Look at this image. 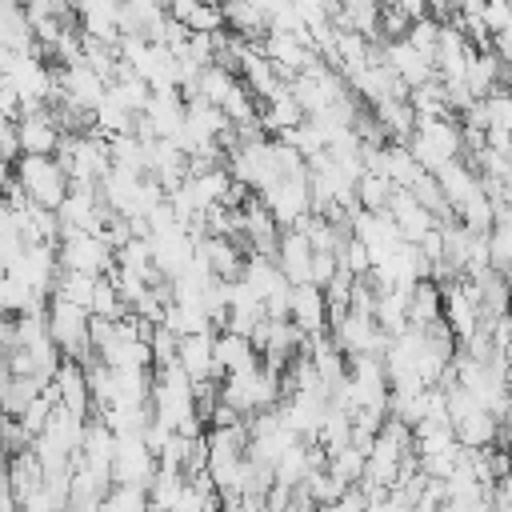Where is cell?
<instances>
[{"label": "cell", "instance_id": "6da1fadb", "mask_svg": "<svg viewBox=\"0 0 512 512\" xmlns=\"http://www.w3.org/2000/svg\"><path fill=\"white\" fill-rule=\"evenodd\" d=\"M8 172L20 180L28 204L48 208V212H60V204H64L68 192H72V180H68V172L60 168L56 156H20Z\"/></svg>", "mask_w": 512, "mask_h": 512}, {"label": "cell", "instance_id": "7a4b0ae2", "mask_svg": "<svg viewBox=\"0 0 512 512\" xmlns=\"http://www.w3.org/2000/svg\"><path fill=\"white\" fill-rule=\"evenodd\" d=\"M412 156L420 160L424 172H440L456 160H464V128H460V116H444V120H420L416 124V136H412Z\"/></svg>", "mask_w": 512, "mask_h": 512}, {"label": "cell", "instance_id": "3957f363", "mask_svg": "<svg viewBox=\"0 0 512 512\" xmlns=\"http://www.w3.org/2000/svg\"><path fill=\"white\" fill-rule=\"evenodd\" d=\"M56 252H60L64 272H80V276H112L116 272V252L104 240V232H64Z\"/></svg>", "mask_w": 512, "mask_h": 512}, {"label": "cell", "instance_id": "277c9868", "mask_svg": "<svg viewBox=\"0 0 512 512\" xmlns=\"http://www.w3.org/2000/svg\"><path fill=\"white\" fill-rule=\"evenodd\" d=\"M260 200L268 204V212L276 216L280 228H296V224H304V220L312 216V176H308V168H304V172H288V176H280Z\"/></svg>", "mask_w": 512, "mask_h": 512}, {"label": "cell", "instance_id": "5b68a950", "mask_svg": "<svg viewBox=\"0 0 512 512\" xmlns=\"http://www.w3.org/2000/svg\"><path fill=\"white\" fill-rule=\"evenodd\" d=\"M160 472V456L148 448L144 436H116V456H112V484H136L152 488Z\"/></svg>", "mask_w": 512, "mask_h": 512}, {"label": "cell", "instance_id": "8992f818", "mask_svg": "<svg viewBox=\"0 0 512 512\" xmlns=\"http://www.w3.org/2000/svg\"><path fill=\"white\" fill-rule=\"evenodd\" d=\"M312 260H316V244L308 240L304 228H284L280 232V252H276V264L284 272V280L292 288L300 284H312Z\"/></svg>", "mask_w": 512, "mask_h": 512}, {"label": "cell", "instance_id": "52a82bcc", "mask_svg": "<svg viewBox=\"0 0 512 512\" xmlns=\"http://www.w3.org/2000/svg\"><path fill=\"white\" fill-rule=\"evenodd\" d=\"M304 336H324L332 328V312H328V296L320 284H300L292 288V316H288Z\"/></svg>", "mask_w": 512, "mask_h": 512}, {"label": "cell", "instance_id": "ba28073f", "mask_svg": "<svg viewBox=\"0 0 512 512\" xmlns=\"http://www.w3.org/2000/svg\"><path fill=\"white\" fill-rule=\"evenodd\" d=\"M16 128H20V148H24V156H60L64 132H60V124H56L52 108L28 112Z\"/></svg>", "mask_w": 512, "mask_h": 512}, {"label": "cell", "instance_id": "9c48e42d", "mask_svg": "<svg viewBox=\"0 0 512 512\" xmlns=\"http://www.w3.org/2000/svg\"><path fill=\"white\" fill-rule=\"evenodd\" d=\"M388 216H392V224L400 228V236H404L408 244H420L428 232L440 228V220H436L408 188H396V196H392V204H388Z\"/></svg>", "mask_w": 512, "mask_h": 512}, {"label": "cell", "instance_id": "30bf717a", "mask_svg": "<svg viewBox=\"0 0 512 512\" xmlns=\"http://www.w3.org/2000/svg\"><path fill=\"white\" fill-rule=\"evenodd\" d=\"M52 384H56V400H60V408H68V412H76V416L96 412V408H92L88 372H84V364H80V360H64ZM88 420H92V416H88Z\"/></svg>", "mask_w": 512, "mask_h": 512}, {"label": "cell", "instance_id": "8fae6325", "mask_svg": "<svg viewBox=\"0 0 512 512\" xmlns=\"http://www.w3.org/2000/svg\"><path fill=\"white\" fill-rule=\"evenodd\" d=\"M168 12L188 36H220V32H228L224 8H212V4H200V0H180V4H168Z\"/></svg>", "mask_w": 512, "mask_h": 512}, {"label": "cell", "instance_id": "7c38bea8", "mask_svg": "<svg viewBox=\"0 0 512 512\" xmlns=\"http://www.w3.org/2000/svg\"><path fill=\"white\" fill-rule=\"evenodd\" d=\"M256 364H264V360H260V352H256V344L248 336L216 332V372H220V380L236 376V372H248Z\"/></svg>", "mask_w": 512, "mask_h": 512}, {"label": "cell", "instance_id": "4fadbf2b", "mask_svg": "<svg viewBox=\"0 0 512 512\" xmlns=\"http://www.w3.org/2000/svg\"><path fill=\"white\" fill-rule=\"evenodd\" d=\"M392 196H396V184H392L384 172H364L360 184H356V200H360L364 212H376V216L388 212Z\"/></svg>", "mask_w": 512, "mask_h": 512}, {"label": "cell", "instance_id": "5bb4252c", "mask_svg": "<svg viewBox=\"0 0 512 512\" xmlns=\"http://www.w3.org/2000/svg\"><path fill=\"white\" fill-rule=\"evenodd\" d=\"M100 512H152L148 488H136V484H112V492L100 500Z\"/></svg>", "mask_w": 512, "mask_h": 512}, {"label": "cell", "instance_id": "9a60e30c", "mask_svg": "<svg viewBox=\"0 0 512 512\" xmlns=\"http://www.w3.org/2000/svg\"><path fill=\"white\" fill-rule=\"evenodd\" d=\"M508 396H512V368H508Z\"/></svg>", "mask_w": 512, "mask_h": 512}]
</instances>
